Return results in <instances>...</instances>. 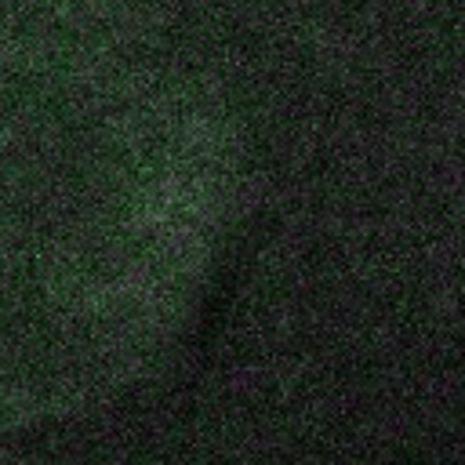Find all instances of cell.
<instances>
[{"label": "cell", "instance_id": "obj_1", "mask_svg": "<svg viewBox=\"0 0 465 465\" xmlns=\"http://www.w3.org/2000/svg\"><path fill=\"white\" fill-rule=\"evenodd\" d=\"M232 203L178 73L84 33L0 40V425L84 411L174 338Z\"/></svg>", "mask_w": 465, "mask_h": 465}]
</instances>
